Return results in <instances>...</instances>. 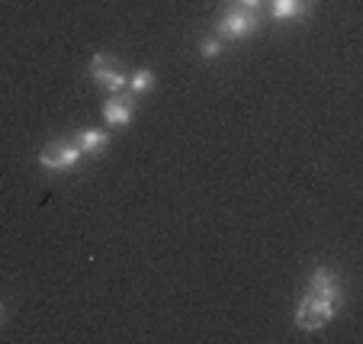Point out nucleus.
<instances>
[{
  "mask_svg": "<svg viewBox=\"0 0 363 344\" xmlns=\"http://www.w3.org/2000/svg\"><path fill=\"white\" fill-rule=\"evenodd\" d=\"M270 7V16L274 20H302V16L312 13V7H315V0H267Z\"/></svg>",
  "mask_w": 363,
  "mask_h": 344,
  "instance_id": "obj_6",
  "label": "nucleus"
},
{
  "mask_svg": "<svg viewBox=\"0 0 363 344\" xmlns=\"http://www.w3.org/2000/svg\"><path fill=\"white\" fill-rule=\"evenodd\" d=\"M155 71L151 68H138V71H132L129 74V87H125V94L129 96H142V94H148L151 87H155Z\"/></svg>",
  "mask_w": 363,
  "mask_h": 344,
  "instance_id": "obj_9",
  "label": "nucleus"
},
{
  "mask_svg": "<svg viewBox=\"0 0 363 344\" xmlns=\"http://www.w3.org/2000/svg\"><path fill=\"white\" fill-rule=\"evenodd\" d=\"M228 4H235V7H247V10H261L264 0H228Z\"/></svg>",
  "mask_w": 363,
  "mask_h": 344,
  "instance_id": "obj_11",
  "label": "nucleus"
},
{
  "mask_svg": "<svg viewBox=\"0 0 363 344\" xmlns=\"http://www.w3.org/2000/svg\"><path fill=\"white\" fill-rule=\"evenodd\" d=\"M344 299L325 296V293H315V289H306V296L296 306V328L302 331H322L325 325L335 322L337 309H341Z\"/></svg>",
  "mask_w": 363,
  "mask_h": 344,
  "instance_id": "obj_1",
  "label": "nucleus"
},
{
  "mask_svg": "<svg viewBox=\"0 0 363 344\" xmlns=\"http://www.w3.org/2000/svg\"><path fill=\"white\" fill-rule=\"evenodd\" d=\"M306 289H315V293H325V296L344 299L341 277H337L331 267H318V270H312V277H308V287H306Z\"/></svg>",
  "mask_w": 363,
  "mask_h": 344,
  "instance_id": "obj_7",
  "label": "nucleus"
},
{
  "mask_svg": "<svg viewBox=\"0 0 363 344\" xmlns=\"http://www.w3.org/2000/svg\"><path fill=\"white\" fill-rule=\"evenodd\" d=\"M0 325H4V309H0Z\"/></svg>",
  "mask_w": 363,
  "mask_h": 344,
  "instance_id": "obj_12",
  "label": "nucleus"
},
{
  "mask_svg": "<svg viewBox=\"0 0 363 344\" xmlns=\"http://www.w3.org/2000/svg\"><path fill=\"white\" fill-rule=\"evenodd\" d=\"M77 148H81L84 155H100L106 145H110V132H103V129H81L77 132Z\"/></svg>",
  "mask_w": 363,
  "mask_h": 344,
  "instance_id": "obj_8",
  "label": "nucleus"
},
{
  "mask_svg": "<svg viewBox=\"0 0 363 344\" xmlns=\"http://www.w3.org/2000/svg\"><path fill=\"white\" fill-rule=\"evenodd\" d=\"M257 29H261V10L235 7V4L216 20V33H219V39H232V42L251 39Z\"/></svg>",
  "mask_w": 363,
  "mask_h": 344,
  "instance_id": "obj_2",
  "label": "nucleus"
},
{
  "mask_svg": "<svg viewBox=\"0 0 363 344\" xmlns=\"http://www.w3.org/2000/svg\"><path fill=\"white\" fill-rule=\"evenodd\" d=\"M103 119H106V126H113V129H123V126H129L132 119H135V104H132V96L125 94H110L106 96V104H103Z\"/></svg>",
  "mask_w": 363,
  "mask_h": 344,
  "instance_id": "obj_5",
  "label": "nucleus"
},
{
  "mask_svg": "<svg viewBox=\"0 0 363 344\" xmlns=\"http://www.w3.org/2000/svg\"><path fill=\"white\" fill-rule=\"evenodd\" d=\"M81 158H84V152L77 148V142L58 138V142L45 145L35 161H39V167H45V171H52V174H68L81 165Z\"/></svg>",
  "mask_w": 363,
  "mask_h": 344,
  "instance_id": "obj_4",
  "label": "nucleus"
},
{
  "mask_svg": "<svg viewBox=\"0 0 363 344\" xmlns=\"http://www.w3.org/2000/svg\"><path fill=\"white\" fill-rule=\"evenodd\" d=\"M90 77H94V84L103 87L106 94H123V90L129 87V71L113 55H106V52L90 58Z\"/></svg>",
  "mask_w": 363,
  "mask_h": 344,
  "instance_id": "obj_3",
  "label": "nucleus"
},
{
  "mask_svg": "<svg viewBox=\"0 0 363 344\" xmlns=\"http://www.w3.org/2000/svg\"><path fill=\"white\" fill-rule=\"evenodd\" d=\"M222 48H225V39L213 35V39H199V58L203 62H216L222 55Z\"/></svg>",
  "mask_w": 363,
  "mask_h": 344,
  "instance_id": "obj_10",
  "label": "nucleus"
}]
</instances>
